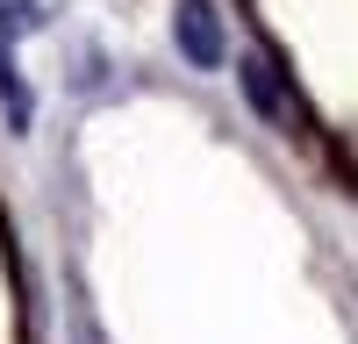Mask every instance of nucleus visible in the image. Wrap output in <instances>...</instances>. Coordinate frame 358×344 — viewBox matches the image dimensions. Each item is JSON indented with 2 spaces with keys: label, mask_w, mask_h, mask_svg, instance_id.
Instances as JSON below:
<instances>
[{
  "label": "nucleus",
  "mask_w": 358,
  "mask_h": 344,
  "mask_svg": "<svg viewBox=\"0 0 358 344\" xmlns=\"http://www.w3.org/2000/svg\"><path fill=\"white\" fill-rule=\"evenodd\" d=\"M236 86H244V101L265 115V122H280V129H294V94H287V79H280V65L265 50H251V57H236Z\"/></svg>",
  "instance_id": "obj_1"
},
{
  "label": "nucleus",
  "mask_w": 358,
  "mask_h": 344,
  "mask_svg": "<svg viewBox=\"0 0 358 344\" xmlns=\"http://www.w3.org/2000/svg\"><path fill=\"white\" fill-rule=\"evenodd\" d=\"M0 101H8V122L29 129V86H22V72H15V57H8V50H0Z\"/></svg>",
  "instance_id": "obj_3"
},
{
  "label": "nucleus",
  "mask_w": 358,
  "mask_h": 344,
  "mask_svg": "<svg viewBox=\"0 0 358 344\" xmlns=\"http://www.w3.org/2000/svg\"><path fill=\"white\" fill-rule=\"evenodd\" d=\"M43 22V8H36V0H0V36H29V29H36Z\"/></svg>",
  "instance_id": "obj_4"
},
{
  "label": "nucleus",
  "mask_w": 358,
  "mask_h": 344,
  "mask_svg": "<svg viewBox=\"0 0 358 344\" xmlns=\"http://www.w3.org/2000/svg\"><path fill=\"white\" fill-rule=\"evenodd\" d=\"M172 36H179V50H187V65H201V72L222 65V22H215V8H208V0H179Z\"/></svg>",
  "instance_id": "obj_2"
}]
</instances>
